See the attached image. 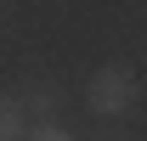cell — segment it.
Here are the masks:
<instances>
[{
  "label": "cell",
  "instance_id": "6da1fadb",
  "mask_svg": "<svg viewBox=\"0 0 147 141\" xmlns=\"http://www.w3.org/2000/svg\"><path fill=\"white\" fill-rule=\"evenodd\" d=\"M85 107H91L96 119H125L130 107H136V73H130L125 62L96 68L91 85H85Z\"/></svg>",
  "mask_w": 147,
  "mask_h": 141
},
{
  "label": "cell",
  "instance_id": "7a4b0ae2",
  "mask_svg": "<svg viewBox=\"0 0 147 141\" xmlns=\"http://www.w3.org/2000/svg\"><path fill=\"white\" fill-rule=\"evenodd\" d=\"M17 102H23V113H28V124H34V119H57V107H62V85H57V79H34Z\"/></svg>",
  "mask_w": 147,
  "mask_h": 141
},
{
  "label": "cell",
  "instance_id": "3957f363",
  "mask_svg": "<svg viewBox=\"0 0 147 141\" xmlns=\"http://www.w3.org/2000/svg\"><path fill=\"white\" fill-rule=\"evenodd\" d=\"M28 136V113L17 96H0V141H23Z\"/></svg>",
  "mask_w": 147,
  "mask_h": 141
},
{
  "label": "cell",
  "instance_id": "277c9868",
  "mask_svg": "<svg viewBox=\"0 0 147 141\" xmlns=\"http://www.w3.org/2000/svg\"><path fill=\"white\" fill-rule=\"evenodd\" d=\"M23 141H79V136H74L68 124H57V119H34Z\"/></svg>",
  "mask_w": 147,
  "mask_h": 141
},
{
  "label": "cell",
  "instance_id": "5b68a950",
  "mask_svg": "<svg viewBox=\"0 0 147 141\" xmlns=\"http://www.w3.org/2000/svg\"><path fill=\"white\" fill-rule=\"evenodd\" d=\"M91 141H125V136H119V130H108V136H91Z\"/></svg>",
  "mask_w": 147,
  "mask_h": 141
}]
</instances>
